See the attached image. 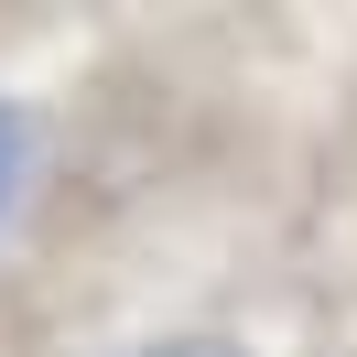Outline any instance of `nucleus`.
<instances>
[{
    "instance_id": "f03ea898",
    "label": "nucleus",
    "mask_w": 357,
    "mask_h": 357,
    "mask_svg": "<svg viewBox=\"0 0 357 357\" xmlns=\"http://www.w3.org/2000/svg\"><path fill=\"white\" fill-rule=\"evenodd\" d=\"M130 357H238L227 335H162V347H130Z\"/></svg>"
},
{
    "instance_id": "f257e3e1",
    "label": "nucleus",
    "mask_w": 357,
    "mask_h": 357,
    "mask_svg": "<svg viewBox=\"0 0 357 357\" xmlns=\"http://www.w3.org/2000/svg\"><path fill=\"white\" fill-rule=\"evenodd\" d=\"M22 162H33V130H22V109L0 98V206H11V184H22Z\"/></svg>"
}]
</instances>
